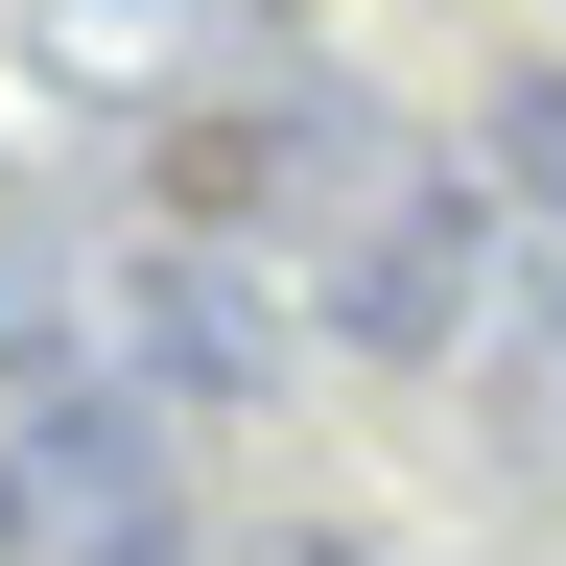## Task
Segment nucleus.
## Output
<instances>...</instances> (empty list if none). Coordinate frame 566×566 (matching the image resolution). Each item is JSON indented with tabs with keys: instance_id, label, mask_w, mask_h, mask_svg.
Here are the masks:
<instances>
[{
	"instance_id": "obj_1",
	"label": "nucleus",
	"mask_w": 566,
	"mask_h": 566,
	"mask_svg": "<svg viewBox=\"0 0 566 566\" xmlns=\"http://www.w3.org/2000/svg\"><path fill=\"white\" fill-rule=\"evenodd\" d=\"M307 189H331V331H354V354H449V331H472V283H495L472 189H449V166H401V142H354V118H331V166H307Z\"/></svg>"
},
{
	"instance_id": "obj_2",
	"label": "nucleus",
	"mask_w": 566,
	"mask_h": 566,
	"mask_svg": "<svg viewBox=\"0 0 566 566\" xmlns=\"http://www.w3.org/2000/svg\"><path fill=\"white\" fill-rule=\"evenodd\" d=\"M24 495H0V543H48V566H166L189 543V472H166V401H71L24 378V449H0Z\"/></svg>"
},
{
	"instance_id": "obj_3",
	"label": "nucleus",
	"mask_w": 566,
	"mask_h": 566,
	"mask_svg": "<svg viewBox=\"0 0 566 566\" xmlns=\"http://www.w3.org/2000/svg\"><path fill=\"white\" fill-rule=\"evenodd\" d=\"M118 307H142V378H166V401H237L260 354H283V331H260V283H237V260H189V237H166V260H118Z\"/></svg>"
},
{
	"instance_id": "obj_4",
	"label": "nucleus",
	"mask_w": 566,
	"mask_h": 566,
	"mask_svg": "<svg viewBox=\"0 0 566 566\" xmlns=\"http://www.w3.org/2000/svg\"><path fill=\"white\" fill-rule=\"evenodd\" d=\"M0 378H71V260H48L24 166H0Z\"/></svg>"
},
{
	"instance_id": "obj_5",
	"label": "nucleus",
	"mask_w": 566,
	"mask_h": 566,
	"mask_svg": "<svg viewBox=\"0 0 566 566\" xmlns=\"http://www.w3.org/2000/svg\"><path fill=\"white\" fill-rule=\"evenodd\" d=\"M472 142H495V189L566 237V71H495V118H472Z\"/></svg>"
},
{
	"instance_id": "obj_6",
	"label": "nucleus",
	"mask_w": 566,
	"mask_h": 566,
	"mask_svg": "<svg viewBox=\"0 0 566 566\" xmlns=\"http://www.w3.org/2000/svg\"><path fill=\"white\" fill-rule=\"evenodd\" d=\"M283 566H378V543H283Z\"/></svg>"
}]
</instances>
